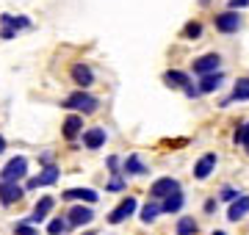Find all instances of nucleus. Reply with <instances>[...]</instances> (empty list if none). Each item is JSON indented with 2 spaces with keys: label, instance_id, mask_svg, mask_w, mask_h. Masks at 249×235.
Masks as SVG:
<instances>
[{
  "label": "nucleus",
  "instance_id": "1",
  "mask_svg": "<svg viewBox=\"0 0 249 235\" xmlns=\"http://www.w3.org/2000/svg\"><path fill=\"white\" fill-rule=\"evenodd\" d=\"M97 105H100V100L91 97V94H86V91H75V94H70V97L64 100V108L83 111V114H94Z\"/></svg>",
  "mask_w": 249,
  "mask_h": 235
},
{
  "label": "nucleus",
  "instance_id": "2",
  "mask_svg": "<svg viewBox=\"0 0 249 235\" xmlns=\"http://www.w3.org/2000/svg\"><path fill=\"white\" fill-rule=\"evenodd\" d=\"M25 174H28V161L22 158V155H17V158H11V161L3 166L0 183H17V180H22Z\"/></svg>",
  "mask_w": 249,
  "mask_h": 235
},
{
  "label": "nucleus",
  "instance_id": "3",
  "mask_svg": "<svg viewBox=\"0 0 249 235\" xmlns=\"http://www.w3.org/2000/svg\"><path fill=\"white\" fill-rule=\"evenodd\" d=\"M175 191H180V183L175 180V177H160V180H155L150 185V197L152 199H166V197H172Z\"/></svg>",
  "mask_w": 249,
  "mask_h": 235
},
{
  "label": "nucleus",
  "instance_id": "4",
  "mask_svg": "<svg viewBox=\"0 0 249 235\" xmlns=\"http://www.w3.org/2000/svg\"><path fill=\"white\" fill-rule=\"evenodd\" d=\"M219 67H222V55L219 53H208V55H202V58H196L194 61V72L205 78V75L219 72Z\"/></svg>",
  "mask_w": 249,
  "mask_h": 235
},
{
  "label": "nucleus",
  "instance_id": "5",
  "mask_svg": "<svg viewBox=\"0 0 249 235\" xmlns=\"http://www.w3.org/2000/svg\"><path fill=\"white\" fill-rule=\"evenodd\" d=\"M133 213H136V199H133V197H124L122 202H119V205H116L114 210H111L108 221H111V224H122L124 218L133 216Z\"/></svg>",
  "mask_w": 249,
  "mask_h": 235
},
{
  "label": "nucleus",
  "instance_id": "6",
  "mask_svg": "<svg viewBox=\"0 0 249 235\" xmlns=\"http://www.w3.org/2000/svg\"><path fill=\"white\" fill-rule=\"evenodd\" d=\"M0 22H3V39H11V36H14V31L31 25V22H28V17H11V14H3V17H0Z\"/></svg>",
  "mask_w": 249,
  "mask_h": 235
},
{
  "label": "nucleus",
  "instance_id": "7",
  "mask_svg": "<svg viewBox=\"0 0 249 235\" xmlns=\"http://www.w3.org/2000/svg\"><path fill=\"white\" fill-rule=\"evenodd\" d=\"M213 169H216V155L208 152V155H202V158L194 163V177L196 180H205V177H211Z\"/></svg>",
  "mask_w": 249,
  "mask_h": 235
},
{
  "label": "nucleus",
  "instance_id": "8",
  "mask_svg": "<svg viewBox=\"0 0 249 235\" xmlns=\"http://www.w3.org/2000/svg\"><path fill=\"white\" fill-rule=\"evenodd\" d=\"M216 28H219L222 34H232V31L241 28V17L235 14V11H224V14L216 17Z\"/></svg>",
  "mask_w": 249,
  "mask_h": 235
},
{
  "label": "nucleus",
  "instance_id": "9",
  "mask_svg": "<svg viewBox=\"0 0 249 235\" xmlns=\"http://www.w3.org/2000/svg\"><path fill=\"white\" fill-rule=\"evenodd\" d=\"M19 199H22V188L17 183H0V202L3 205H14Z\"/></svg>",
  "mask_w": 249,
  "mask_h": 235
},
{
  "label": "nucleus",
  "instance_id": "10",
  "mask_svg": "<svg viewBox=\"0 0 249 235\" xmlns=\"http://www.w3.org/2000/svg\"><path fill=\"white\" fill-rule=\"evenodd\" d=\"M72 81L78 83L80 89H86V86L94 83V72H91L86 64H75V67H72Z\"/></svg>",
  "mask_w": 249,
  "mask_h": 235
},
{
  "label": "nucleus",
  "instance_id": "11",
  "mask_svg": "<svg viewBox=\"0 0 249 235\" xmlns=\"http://www.w3.org/2000/svg\"><path fill=\"white\" fill-rule=\"evenodd\" d=\"M247 213H249V197L244 194V197H238V199L230 205V210H227V218H230V221H241Z\"/></svg>",
  "mask_w": 249,
  "mask_h": 235
},
{
  "label": "nucleus",
  "instance_id": "12",
  "mask_svg": "<svg viewBox=\"0 0 249 235\" xmlns=\"http://www.w3.org/2000/svg\"><path fill=\"white\" fill-rule=\"evenodd\" d=\"M55 180H58V169H55V166H47V169H45L42 174H39V177L28 180V188H42V185H53Z\"/></svg>",
  "mask_w": 249,
  "mask_h": 235
},
{
  "label": "nucleus",
  "instance_id": "13",
  "mask_svg": "<svg viewBox=\"0 0 249 235\" xmlns=\"http://www.w3.org/2000/svg\"><path fill=\"white\" fill-rule=\"evenodd\" d=\"M83 144L89 147V150H100V147L106 144V130L103 127H91L83 133Z\"/></svg>",
  "mask_w": 249,
  "mask_h": 235
},
{
  "label": "nucleus",
  "instance_id": "14",
  "mask_svg": "<svg viewBox=\"0 0 249 235\" xmlns=\"http://www.w3.org/2000/svg\"><path fill=\"white\" fill-rule=\"evenodd\" d=\"M91 218H94L91 208H83V205H78V208H72V210H70V224H72V227H83V224H89Z\"/></svg>",
  "mask_w": 249,
  "mask_h": 235
},
{
  "label": "nucleus",
  "instance_id": "15",
  "mask_svg": "<svg viewBox=\"0 0 249 235\" xmlns=\"http://www.w3.org/2000/svg\"><path fill=\"white\" fill-rule=\"evenodd\" d=\"M163 83L169 86V89H188V75L186 72H178V69H169V72L163 75Z\"/></svg>",
  "mask_w": 249,
  "mask_h": 235
},
{
  "label": "nucleus",
  "instance_id": "16",
  "mask_svg": "<svg viewBox=\"0 0 249 235\" xmlns=\"http://www.w3.org/2000/svg\"><path fill=\"white\" fill-rule=\"evenodd\" d=\"M50 210H53V197L39 199V202H36V208H34V216H31V224H39V221H45Z\"/></svg>",
  "mask_w": 249,
  "mask_h": 235
},
{
  "label": "nucleus",
  "instance_id": "17",
  "mask_svg": "<svg viewBox=\"0 0 249 235\" xmlns=\"http://www.w3.org/2000/svg\"><path fill=\"white\" fill-rule=\"evenodd\" d=\"M224 75L222 72H213V75H205L202 81H199V94H211V91H216L219 86H222Z\"/></svg>",
  "mask_w": 249,
  "mask_h": 235
},
{
  "label": "nucleus",
  "instance_id": "18",
  "mask_svg": "<svg viewBox=\"0 0 249 235\" xmlns=\"http://www.w3.org/2000/svg\"><path fill=\"white\" fill-rule=\"evenodd\" d=\"M80 130H83V119L75 117V114H72V117H67V122H64V138H70V141H72Z\"/></svg>",
  "mask_w": 249,
  "mask_h": 235
},
{
  "label": "nucleus",
  "instance_id": "19",
  "mask_svg": "<svg viewBox=\"0 0 249 235\" xmlns=\"http://www.w3.org/2000/svg\"><path fill=\"white\" fill-rule=\"evenodd\" d=\"M64 199H83V202H97V191H91V188H70V191H64Z\"/></svg>",
  "mask_w": 249,
  "mask_h": 235
},
{
  "label": "nucleus",
  "instance_id": "20",
  "mask_svg": "<svg viewBox=\"0 0 249 235\" xmlns=\"http://www.w3.org/2000/svg\"><path fill=\"white\" fill-rule=\"evenodd\" d=\"M180 208H183V194H180V191H175L172 197H166L163 199V205H160L163 213H178Z\"/></svg>",
  "mask_w": 249,
  "mask_h": 235
},
{
  "label": "nucleus",
  "instance_id": "21",
  "mask_svg": "<svg viewBox=\"0 0 249 235\" xmlns=\"http://www.w3.org/2000/svg\"><path fill=\"white\" fill-rule=\"evenodd\" d=\"M230 100H249V78H241V81L232 86V97Z\"/></svg>",
  "mask_w": 249,
  "mask_h": 235
},
{
  "label": "nucleus",
  "instance_id": "22",
  "mask_svg": "<svg viewBox=\"0 0 249 235\" xmlns=\"http://www.w3.org/2000/svg\"><path fill=\"white\" fill-rule=\"evenodd\" d=\"M124 172L127 174H144L147 169H144V163L139 161V155H130V158L124 161Z\"/></svg>",
  "mask_w": 249,
  "mask_h": 235
},
{
  "label": "nucleus",
  "instance_id": "23",
  "mask_svg": "<svg viewBox=\"0 0 249 235\" xmlns=\"http://www.w3.org/2000/svg\"><path fill=\"white\" fill-rule=\"evenodd\" d=\"M196 233V221L191 216H183L178 221V235H194Z\"/></svg>",
  "mask_w": 249,
  "mask_h": 235
},
{
  "label": "nucleus",
  "instance_id": "24",
  "mask_svg": "<svg viewBox=\"0 0 249 235\" xmlns=\"http://www.w3.org/2000/svg\"><path fill=\"white\" fill-rule=\"evenodd\" d=\"M158 213H160V205L150 202V205L142 210V221H147V224H150V221H155V216H158Z\"/></svg>",
  "mask_w": 249,
  "mask_h": 235
},
{
  "label": "nucleus",
  "instance_id": "25",
  "mask_svg": "<svg viewBox=\"0 0 249 235\" xmlns=\"http://www.w3.org/2000/svg\"><path fill=\"white\" fill-rule=\"evenodd\" d=\"M67 224H70V221H64V218H53V221L47 224V233L50 235H61V233H67Z\"/></svg>",
  "mask_w": 249,
  "mask_h": 235
},
{
  "label": "nucleus",
  "instance_id": "26",
  "mask_svg": "<svg viewBox=\"0 0 249 235\" xmlns=\"http://www.w3.org/2000/svg\"><path fill=\"white\" fill-rule=\"evenodd\" d=\"M232 138H235V144H244V147H247V152H249V122L241 127V130H235V136H232Z\"/></svg>",
  "mask_w": 249,
  "mask_h": 235
},
{
  "label": "nucleus",
  "instance_id": "27",
  "mask_svg": "<svg viewBox=\"0 0 249 235\" xmlns=\"http://www.w3.org/2000/svg\"><path fill=\"white\" fill-rule=\"evenodd\" d=\"M199 34H202V25H199V22H188V25L183 28V36L186 39H196Z\"/></svg>",
  "mask_w": 249,
  "mask_h": 235
},
{
  "label": "nucleus",
  "instance_id": "28",
  "mask_svg": "<svg viewBox=\"0 0 249 235\" xmlns=\"http://www.w3.org/2000/svg\"><path fill=\"white\" fill-rule=\"evenodd\" d=\"M14 235H36V230L31 224H17L14 227Z\"/></svg>",
  "mask_w": 249,
  "mask_h": 235
},
{
  "label": "nucleus",
  "instance_id": "29",
  "mask_svg": "<svg viewBox=\"0 0 249 235\" xmlns=\"http://www.w3.org/2000/svg\"><path fill=\"white\" fill-rule=\"evenodd\" d=\"M108 188H111V191H119V188H124V183H122V177H114V180L108 183Z\"/></svg>",
  "mask_w": 249,
  "mask_h": 235
},
{
  "label": "nucleus",
  "instance_id": "30",
  "mask_svg": "<svg viewBox=\"0 0 249 235\" xmlns=\"http://www.w3.org/2000/svg\"><path fill=\"white\" fill-rule=\"evenodd\" d=\"M222 199H232V202H235V199H238V191H232V188H224V191H222Z\"/></svg>",
  "mask_w": 249,
  "mask_h": 235
},
{
  "label": "nucleus",
  "instance_id": "31",
  "mask_svg": "<svg viewBox=\"0 0 249 235\" xmlns=\"http://www.w3.org/2000/svg\"><path fill=\"white\" fill-rule=\"evenodd\" d=\"M249 6V0H230V9H244Z\"/></svg>",
  "mask_w": 249,
  "mask_h": 235
},
{
  "label": "nucleus",
  "instance_id": "32",
  "mask_svg": "<svg viewBox=\"0 0 249 235\" xmlns=\"http://www.w3.org/2000/svg\"><path fill=\"white\" fill-rule=\"evenodd\" d=\"M3 150H6V138L0 136V152H3Z\"/></svg>",
  "mask_w": 249,
  "mask_h": 235
},
{
  "label": "nucleus",
  "instance_id": "33",
  "mask_svg": "<svg viewBox=\"0 0 249 235\" xmlns=\"http://www.w3.org/2000/svg\"><path fill=\"white\" fill-rule=\"evenodd\" d=\"M213 235H224V233H222V230H216V233H213Z\"/></svg>",
  "mask_w": 249,
  "mask_h": 235
}]
</instances>
